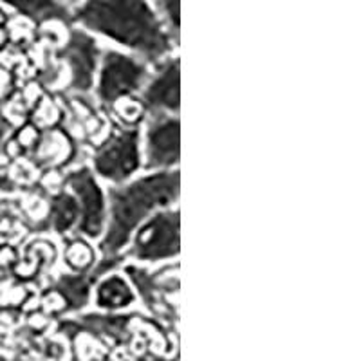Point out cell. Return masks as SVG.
I'll return each instance as SVG.
<instances>
[{"mask_svg": "<svg viewBox=\"0 0 361 361\" xmlns=\"http://www.w3.org/2000/svg\"><path fill=\"white\" fill-rule=\"evenodd\" d=\"M9 132H11V123H9L8 118L0 112V154L4 152V148H8Z\"/></svg>", "mask_w": 361, "mask_h": 361, "instance_id": "16", "label": "cell"}, {"mask_svg": "<svg viewBox=\"0 0 361 361\" xmlns=\"http://www.w3.org/2000/svg\"><path fill=\"white\" fill-rule=\"evenodd\" d=\"M96 305L107 311L125 309L134 302V291L127 279L118 273H111L105 279L98 280L96 286Z\"/></svg>", "mask_w": 361, "mask_h": 361, "instance_id": "11", "label": "cell"}, {"mask_svg": "<svg viewBox=\"0 0 361 361\" xmlns=\"http://www.w3.org/2000/svg\"><path fill=\"white\" fill-rule=\"evenodd\" d=\"M56 56L69 67V83L67 90L76 94H87L94 87L96 73L102 51L96 44L94 35L87 33L82 27H69L66 44L58 51Z\"/></svg>", "mask_w": 361, "mask_h": 361, "instance_id": "8", "label": "cell"}, {"mask_svg": "<svg viewBox=\"0 0 361 361\" xmlns=\"http://www.w3.org/2000/svg\"><path fill=\"white\" fill-rule=\"evenodd\" d=\"M0 4L13 9L33 24L62 22L66 25H73L71 8L60 0H0Z\"/></svg>", "mask_w": 361, "mask_h": 361, "instance_id": "10", "label": "cell"}, {"mask_svg": "<svg viewBox=\"0 0 361 361\" xmlns=\"http://www.w3.org/2000/svg\"><path fill=\"white\" fill-rule=\"evenodd\" d=\"M63 186L73 193L78 204V233L89 240L102 237L107 222V197L94 172L89 166L69 170L63 176Z\"/></svg>", "mask_w": 361, "mask_h": 361, "instance_id": "6", "label": "cell"}, {"mask_svg": "<svg viewBox=\"0 0 361 361\" xmlns=\"http://www.w3.org/2000/svg\"><path fill=\"white\" fill-rule=\"evenodd\" d=\"M154 8L159 15L161 22L164 24L170 37L179 45V29H180V0H152Z\"/></svg>", "mask_w": 361, "mask_h": 361, "instance_id": "15", "label": "cell"}, {"mask_svg": "<svg viewBox=\"0 0 361 361\" xmlns=\"http://www.w3.org/2000/svg\"><path fill=\"white\" fill-rule=\"evenodd\" d=\"M78 217V204H76V199H74L73 193L63 190V192H58L56 195L51 197L49 214H47V219H45L51 230L60 235L67 233L73 228H76Z\"/></svg>", "mask_w": 361, "mask_h": 361, "instance_id": "12", "label": "cell"}, {"mask_svg": "<svg viewBox=\"0 0 361 361\" xmlns=\"http://www.w3.org/2000/svg\"><path fill=\"white\" fill-rule=\"evenodd\" d=\"M71 17L87 33L109 38L152 67L177 47L152 0H80Z\"/></svg>", "mask_w": 361, "mask_h": 361, "instance_id": "1", "label": "cell"}, {"mask_svg": "<svg viewBox=\"0 0 361 361\" xmlns=\"http://www.w3.org/2000/svg\"><path fill=\"white\" fill-rule=\"evenodd\" d=\"M148 63L130 53L109 49L99 56L96 73V98L103 107H111L118 99L135 96L150 76Z\"/></svg>", "mask_w": 361, "mask_h": 361, "instance_id": "3", "label": "cell"}, {"mask_svg": "<svg viewBox=\"0 0 361 361\" xmlns=\"http://www.w3.org/2000/svg\"><path fill=\"white\" fill-rule=\"evenodd\" d=\"M143 166L148 172L176 169L180 157V123L177 114L147 112Z\"/></svg>", "mask_w": 361, "mask_h": 361, "instance_id": "7", "label": "cell"}, {"mask_svg": "<svg viewBox=\"0 0 361 361\" xmlns=\"http://www.w3.org/2000/svg\"><path fill=\"white\" fill-rule=\"evenodd\" d=\"M60 2H62V4H66V6H69V8H74V6L78 4L80 0H60Z\"/></svg>", "mask_w": 361, "mask_h": 361, "instance_id": "17", "label": "cell"}, {"mask_svg": "<svg viewBox=\"0 0 361 361\" xmlns=\"http://www.w3.org/2000/svg\"><path fill=\"white\" fill-rule=\"evenodd\" d=\"M180 217L176 208L157 209L132 233L127 257L140 262H169L179 255Z\"/></svg>", "mask_w": 361, "mask_h": 361, "instance_id": "4", "label": "cell"}, {"mask_svg": "<svg viewBox=\"0 0 361 361\" xmlns=\"http://www.w3.org/2000/svg\"><path fill=\"white\" fill-rule=\"evenodd\" d=\"M141 134L137 127L112 128L107 140L94 150L92 172L111 185H121L132 179L143 164L141 154Z\"/></svg>", "mask_w": 361, "mask_h": 361, "instance_id": "5", "label": "cell"}, {"mask_svg": "<svg viewBox=\"0 0 361 361\" xmlns=\"http://www.w3.org/2000/svg\"><path fill=\"white\" fill-rule=\"evenodd\" d=\"M179 170H157L137 179H128L107 190V222L99 238L103 257H119L128 246L137 226L157 209L170 208L179 197Z\"/></svg>", "mask_w": 361, "mask_h": 361, "instance_id": "2", "label": "cell"}, {"mask_svg": "<svg viewBox=\"0 0 361 361\" xmlns=\"http://www.w3.org/2000/svg\"><path fill=\"white\" fill-rule=\"evenodd\" d=\"M63 262L73 273H87L94 267V250L83 237L71 238L63 251Z\"/></svg>", "mask_w": 361, "mask_h": 361, "instance_id": "14", "label": "cell"}, {"mask_svg": "<svg viewBox=\"0 0 361 361\" xmlns=\"http://www.w3.org/2000/svg\"><path fill=\"white\" fill-rule=\"evenodd\" d=\"M92 282H96V280L94 276L90 275V271H87V273H69V275L60 276L56 289L63 296V300H67V304L71 307L78 309L87 304Z\"/></svg>", "mask_w": 361, "mask_h": 361, "instance_id": "13", "label": "cell"}, {"mask_svg": "<svg viewBox=\"0 0 361 361\" xmlns=\"http://www.w3.org/2000/svg\"><path fill=\"white\" fill-rule=\"evenodd\" d=\"M179 80V58L176 54H170L156 63L147 83L140 90V99L147 112L163 111L177 114L180 105Z\"/></svg>", "mask_w": 361, "mask_h": 361, "instance_id": "9", "label": "cell"}]
</instances>
